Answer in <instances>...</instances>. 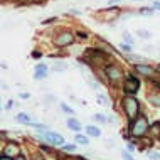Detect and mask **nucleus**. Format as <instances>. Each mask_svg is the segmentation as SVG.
Returning a JSON list of instances; mask_svg holds the SVG:
<instances>
[{"label":"nucleus","mask_w":160,"mask_h":160,"mask_svg":"<svg viewBox=\"0 0 160 160\" xmlns=\"http://www.w3.org/2000/svg\"><path fill=\"white\" fill-rule=\"evenodd\" d=\"M147 132H148V120H147L145 115L135 118L133 123L130 125V133H132L133 137H143Z\"/></svg>","instance_id":"obj_1"},{"label":"nucleus","mask_w":160,"mask_h":160,"mask_svg":"<svg viewBox=\"0 0 160 160\" xmlns=\"http://www.w3.org/2000/svg\"><path fill=\"white\" fill-rule=\"evenodd\" d=\"M123 108H125V113L128 115V118H137L138 115V101L132 96H127L123 99Z\"/></svg>","instance_id":"obj_2"},{"label":"nucleus","mask_w":160,"mask_h":160,"mask_svg":"<svg viewBox=\"0 0 160 160\" xmlns=\"http://www.w3.org/2000/svg\"><path fill=\"white\" fill-rule=\"evenodd\" d=\"M42 138L46 142H49L51 145H64V138L56 132H44L42 133Z\"/></svg>","instance_id":"obj_3"},{"label":"nucleus","mask_w":160,"mask_h":160,"mask_svg":"<svg viewBox=\"0 0 160 160\" xmlns=\"http://www.w3.org/2000/svg\"><path fill=\"white\" fill-rule=\"evenodd\" d=\"M125 93H137L138 88H140V81L137 79L135 76H128L125 79Z\"/></svg>","instance_id":"obj_4"},{"label":"nucleus","mask_w":160,"mask_h":160,"mask_svg":"<svg viewBox=\"0 0 160 160\" xmlns=\"http://www.w3.org/2000/svg\"><path fill=\"white\" fill-rule=\"evenodd\" d=\"M74 42V37H72V34H69V32H62V34H59L58 37H56V44L58 46H69V44H72Z\"/></svg>","instance_id":"obj_5"},{"label":"nucleus","mask_w":160,"mask_h":160,"mask_svg":"<svg viewBox=\"0 0 160 160\" xmlns=\"http://www.w3.org/2000/svg\"><path fill=\"white\" fill-rule=\"evenodd\" d=\"M106 74H108V78H110L111 81H116V79H120L122 72H120V69L116 66H108L106 68Z\"/></svg>","instance_id":"obj_6"},{"label":"nucleus","mask_w":160,"mask_h":160,"mask_svg":"<svg viewBox=\"0 0 160 160\" xmlns=\"http://www.w3.org/2000/svg\"><path fill=\"white\" fill-rule=\"evenodd\" d=\"M68 127L71 128V130H74L76 133H79V130L83 128V127H81V123L78 122L76 118H69V120H68Z\"/></svg>","instance_id":"obj_7"},{"label":"nucleus","mask_w":160,"mask_h":160,"mask_svg":"<svg viewBox=\"0 0 160 160\" xmlns=\"http://www.w3.org/2000/svg\"><path fill=\"white\" fill-rule=\"evenodd\" d=\"M135 68H137L138 72H142V74H147V76H150V74L153 72V69L150 68V66H145V64H137Z\"/></svg>","instance_id":"obj_8"},{"label":"nucleus","mask_w":160,"mask_h":160,"mask_svg":"<svg viewBox=\"0 0 160 160\" xmlns=\"http://www.w3.org/2000/svg\"><path fill=\"white\" fill-rule=\"evenodd\" d=\"M86 133H88L89 137H94V138H98L99 137V128H96V127H91V125H89V127H86Z\"/></svg>","instance_id":"obj_9"},{"label":"nucleus","mask_w":160,"mask_h":160,"mask_svg":"<svg viewBox=\"0 0 160 160\" xmlns=\"http://www.w3.org/2000/svg\"><path fill=\"white\" fill-rule=\"evenodd\" d=\"M148 130H150V133H152V137H160V122H155Z\"/></svg>","instance_id":"obj_10"},{"label":"nucleus","mask_w":160,"mask_h":160,"mask_svg":"<svg viewBox=\"0 0 160 160\" xmlns=\"http://www.w3.org/2000/svg\"><path fill=\"white\" fill-rule=\"evenodd\" d=\"M15 120H17L19 123H25V125L31 123V122H29V115H27V113H19V115L15 116Z\"/></svg>","instance_id":"obj_11"},{"label":"nucleus","mask_w":160,"mask_h":160,"mask_svg":"<svg viewBox=\"0 0 160 160\" xmlns=\"http://www.w3.org/2000/svg\"><path fill=\"white\" fill-rule=\"evenodd\" d=\"M15 153H19V148H17L15 145H8L7 148H5V155H7V157H10V155H15Z\"/></svg>","instance_id":"obj_12"},{"label":"nucleus","mask_w":160,"mask_h":160,"mask_svg":"<svg viewBox=\"0 0 160 160\" xmlns=\"http://www.w3.org/2000/svg\"><path fill=\"white\" fill-rule=\"evenodd\" d=\"M76 142L78 143H81V145H88V137H84V135H79V133H78L76 135Z\"/></svg>","instance_id":"obj_13"},{"label":"nucleus","mask_w":160,"mask_h":160,"mask_svg":"<svg viewBox=\"0 0 160 160\" xmlns=\"http://www.w3.org/2000/svg\"><path fill=\"white\" fill-rule=\"evenodd\" d=\"M94 120H96V122H99V123H106V116L105 115H101V113H96L93 116Z\"/></svg>","instance_id":"obj_14"},{"label":"nucleus","mask_w":160,"mask_h":160,"mask_svg":"<svg viewBox=\"0 0 160 160\" xmlns=\"http://www.w3.org/2000/svg\"><path fill=\"white\" fill-rule=\"evenodd\" d=\"M46 76H47L46 71H36L34 72V78H36V79H44Z\"/></svg>","instance_id":"obj_15"},{"label":"nucleus","mask_w":160,"mask_h":160,"mask_svg":"<svg viewBox=\"0 0 160 160\" xmlns=\"http://www.w3.org/2000/svg\"><path fill=\"white\" fill-rule=\"evenodd\" d=\"M62 148L66 150V152H74V150H76V145H72V143H66V145L62 147Z\"/></svg>","instance_id":"obj_16"},{"label":"nucleus","mask_w":160,"mask_h":160,"mask_svg":"<svg viewBox=\"0 0 160 160\" xmlns=\"http://www.w3.org/2000/svg\"><path fill=\"white\" fill-rule=\"evenodd\" d=\"M96 99H98V103H99V105H106V103H108L106 96H103V94H98V96H96Z\"/></svg>","instance_id":"obj_17"},{"label":"nucleus","mask_w":160,"mask_h":160,"mask_svg":"<svg viewBox=\"0 0 160 160\" xmlns=\"http://www.w3.org/2000/svg\"><path fill=\"white\" fill-rule=\"evenodd\" d=\"M61 110H62V111H66V113H69V115L74 113V110H72V108H69L68 105H61Z\"/></svg>","instance_id":"obj_18"},{"label":"nucleus","mask_w":160,"mask_h":160,"mask_svg":"<svg viewBox=\"0 0 160 160\" xmlns=\"http://www.w3.org/2000/svg\"><path fill=\"white\" fill-rule=\"evenodd\" d=\"M36 71H46L47 72V66L46 64H39V66H36Z\"/></svg>","instance_id":"obj_19"},{"label":"nucleus","mask_w":160,"mask_h":160,"mask_svg":"<svg viewBox=\"0 0 160 160\" xmlns=\"http://www.w3.org/2000/svg\"><path fill=\"white\" fill-rule=\"evenodd\" d=\"M138 36H140V37H150V32H147V31H138Z\"/></svg>","instance_id":"obj_20"},{"label":"nucleus","mask_w":160,"mask_h":160,"mask_svg":"<svg viewBox=\"0 0 160 160\" xmlns=\"http://www.w3.org/2000/svg\"><path fill=\"white\" fill-rule=\"evenodd\" d=\"M142 14H143V15H152L153 12H152V8H143V10H142Z\"/></svg>","instance_id":"obj_21"},{"label":"nucleus","mask_w":160,"mask_h":160,"mask_svg":"<svg viewBox=\"0 0 160 160\" xmlns=\"http://www.w3.org/2000/svg\"><path fill=\"white\" fill-rule=\"evenodd\" d=\"M123 158H125V160H133V157H132L128 152H123Z\"/></svg>","instance_id":"obj_22"},{"label":"nucleus","mask_w":160,"mask_h":160,"mask_svg":"<svg viewBox=\"0 0 160 160\" xmlns=\"http://www.w3.org/2000/svg\"><path fill=\"white\" fill-rule=\"evenodd\" d=\"M150 101H152L153 105H157V106L160 105V98H150Z\"/></svg>","instance_id":"obj_23"},{"label":"nucleus","mask_w":160,"mask_h":160,"mask_svg":"<svg viewBox=\"0 0 160 160\" xmlns=\"http://www.w3.org/2000/svg\"><path fill=\"white\" fill-rule=\"evenodd\" d=\"M19 96H20V98H22V99H27L29 96H31V94H29V93H20V94H19Z\"/></svg>","instance_id":"obj_24"},{"label":"nucleus","mask_w":160,"mask_h":160,"mask_svg":"<svg viewBox=\"0 0 160 160\" xmlns=\"http://www.w3.org/2000/svg\"><path fill=\"white\" fill-rule=\"evenodd\" d=\"M12 106H14V101H12V99H10V101H8V103H7V106H5V110H10V108H12Z\"/></svg>","instance_id":"obj_25"},{"label":"nucleus","mask_w":160,"mask_h":160,"mask_svg":"<svg viewBox=\"0 0 160 160\" xmlns=\"http://www.w3.org/2000/svg\"><path fill=\"white\" fill-rule=\"evenodd\" d=\"M32 58H34V59L41 58V52H39V51H36V52H32Z\"/></svg>","instance_id":"obj_26"},{"label":"nucleus","mask_w":160,"mask_h":160,"mask_svg":"<svg viewBox=\"0 0 160 160\" xmlns=\"http://www.w3.org/2000/svg\"><path fill=\"white\" fill-rule=\"evenodd\" d=\"M125 39H127V42H132V44H133V37H130L128 34H125Z\"/></svg>","instance_id":"obj_27"},{"label":"nucleus","mask_w":160,"mask_h":160,"mask_svg":"<svg viewBox=\"0 0 160 160\" xmlns=\"http://www.w3.org/2000/svg\"><path fill=\"white\" fill-rule=\"evenodd\" d=\"M150 157H152L153 160H160V155H158V153H152Z\"/></svg>","instance_id":"obj_28"},{"label":"nucleus","mask_w":160,"mask_h":160,"mask_svg":"<svg viewBox=\"0 0 160 160\" xmlns=\"http://www.w3.org/2000/svg\"><path fill=\"white\" fill-rule=\"evenodd\" d=\"M143 143L150 147V145H152V142H150V140H148V138H143Z\"/></svg>","instance_id":"obj_29"},{"label":"nucleus","mask_w":160,"mask_h":160,"mask_svg":"<svg viewBox=\"0 0 160 160\" xmlns=\"http://www.w3.org/2000/svg\"><path fill=\"white\" fill-rule=\"evenodd\" d=\"M0 160H12V158L7 157V155H2V157H0Z\"/></svg>","instance_id":"obj_30"},{"label":"nucleus","mask_w":160,"mask_h":160,"mask_svg":"<svg viewBox=\"0 0 160 160\" xmlns=\"http://www.w3.org/2000/svg\"><path fill=\"white\" fill-rule=\"evenodd\" d=\"M153 7H157L158 10H160V2H153Z\"/></svg>","instance_id":"obj_31"},{"label":"nucleus","mask_w":160,"mask_h":160,"mask_svg":"<svg viewBox=\"0 0 160 160\" xmlns=\"http://www.w3.org/2000/svg\"><path fill=\"white\" fill-rule=\"evenodd\" d=\"M17 160H25V158L22 157V155H19V157H17Z\"/></svg>","instance_id":"obj_32"},{"label":"nucleus","mask_w":160,"mask_h":160,"mask_svg":"<svg viewBox=\"0 0 160 160\" xmlns=\"http://www.w3.org/2000/svg\"><path fill=\"white\" fill-rule=\"evenodd\" d=\"M158 71H160V64H158Z\"/></svg>","instance_id":"obj_33"}]
</instances>
